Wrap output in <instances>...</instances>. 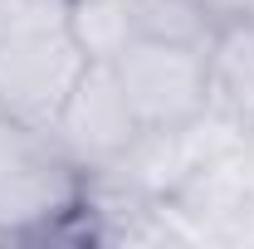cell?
I'll return each instance as SVG.
<instances>
[{
    "instance_id": "obj_3",
    "label": "cell",
    "mask_w": 254,
    "mask_h": 249,
    "mask_svg": "<svg viewBox=\"0 0 254 249\" xmlns=\"http://www.w3.org/2000/svg\"><path fill=\"white\" fill-rule=\"evenodd\" d=\"M113 73L142 132H181L210 118V54L161 39H127Z\"/></svg>"
},
{
    "instance_id": "obj_5",
    "label": "cell",
    "mask_w": 254,
    "mask_h": 249,
    "mask_svg": "<svg viewBox=\"0 0 254 249\" xmlns=\"http://www.w3.org/2000/svg\"><path fill=\"white\" fill-rule=\"evenodd\" d=\"M210 113L254 137V20L225 15L210 44Z\"/></svg>"
},
{
    "instance_id": "obj_6",
    "label": "cell",
    "mask_w": 254,
    "mask_h": 249,
    "mask_svg": "<svg viewBox=\"0 0 254 249\" xmlns=\"http://www.w3.org/2000/svg\"><path fill=\"white\" fill-rule=\"evenodd\" d=\"M127 15H132V39L186 44V49H205V54L225 20L205 0H127Z\"/></svg>"
},
{
    "instance_id": "obj_7",
    "label": "cell",
    "mask_w": 254,
    "mask_h": 249,
    "mask_svg": "<svg viewBox=\"0 0 254 249\" xmlns=\"http://www.w3.org/2000/svg\"><path fill=\"white\" fill-rule=\"evenodd\" d=\"M73 34L78 44L88 49V59L108 63L127 39H132V15H127V0H73Z\"/></svg>"
},
{
    "instance_id": "obj_4",
    "label": "cell",
    "mask_w": 254,
    "mask_h": 249,
    "mask_svg": "<svg viewBox=\"0 0 254 249\" xmlns=\"http://www.w3.org/2000/svg\"><path fill=\"white\" fill-rule=\"evenodd\" d=\"M54 147H59L73 166H83L88 176L123 161L127 147L142 137V127L127 108L123 88H118V73L113 63H88V73L78 78V88L68 93V103L59 108V118L44 132Z\"/></svg>"
},
{
    "instance_id": "obj_1",
    "label": "cell",
    "mask_w": 254,
    "mask_h": 249,
    "mask_svg": "<svg viewBox=\"0 0 254 249\" xmlns=\"http://www.w3.org/2000/svg\"><path fill=\"white\" fill-rule=\"evenodd\" d=\"M68 10L73 0H0V113L10 123L49 132L88 73Z\"/></svg>"
},
{
    "instance_id": "obj_2",
    "label": "cell",
    "mask_w": 254,
    "mask_h": 249,
    "mask_svg": "<svg viewBox=\"0 0 254 249\" xmlns=\"http://www.w3.org/2000/svg\"><path fill=\"white\" fill-rule=\"evenodd\" d=\"M88 195V171L0 113V245H49Z\"/></svg>"
}]
</instances>
